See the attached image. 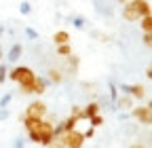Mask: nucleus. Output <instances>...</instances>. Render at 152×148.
<instances>
[{
	"label": "nucleus",
	"instance_id": "1",
	"mask_svg": "<svg viewBox=\"0 0 152 148\" xmlns=\"http://www.w3.org/2000/svg\"><path fill=\"white\" fill-rule=\"evenodd\" d=\"M152 9H150V2L148 0H131V2H125L123 4V19L125 21H140L142 17L150 15Z\"/></svg>",
	"mask_w": 152,
	"mask_h": 148
},
{
	"label": "nucleus",
	"instance_id": "2",
	"mask_svg": "<svg viewBox=\"0 0 152 148\" xmlns=\"http://www.w3.org/2000/svg\"><path fill=\"white\" fill-rule=\"evenodd\" d=\"M55 123L51 121V119H42V123H40V129H38L36 133H28V140L32 142V144H40V146H49L51 144V140L55 138Z\"/></svg>",
	"mask_w": 152,
	"mask_h": 148
},
{
	"label": "nucleus",
	"instance_id": "3",
	"mask_svg": "<svg viewBox=\"0 0 152 148\" xmlns=\"http://www.w3.org/2000/svg\"><path fill=\"white\" fill-rule=\"evenodd\" d=\"M9 78L13 83H17L19 87H26V85H34V78H36V72L28 66H15L11 72H9Z\"/></svg>",
	"mask_w": 152,
	"mask_h": 148
},
{
	"label": "nucleus",
	"instance_id": "4",
	"mask_svg": "<svg viewBox=\"0 0 152 148\" xmlns=\"http://www.w3.org/2000/svg\"><path fill=\"white\" fill-rule=\"evenodd\" d=\"M118 93H125V95L133 97V102H142V100L148 97V91H146V87H144L142 83H133V85L121 83V85H118Z\"/></svg>",
	"mask_w": 152,
	"mask_h": 148
},
{
	"label": "nucleus",
	"instance_id": "5",
	"mask_svg": "<svg viewBox=\"0 0 152 148\" xmlns=\"http://www.w3.org/2000/svg\"><path fill=\"white\" fill-rule=\"evenodd\" d=\"M131 114L140 125H150L152 123V106L150 104H140L131 108Z\"/></svg>",
	"mask_w": 152,
	"mask_h": 148
},
{
	"label": "nucleus",
	"instance_id": "6",
	"mask_svg": "<svg viewBox=\"0 0 152 148\" xmlns=\"http://www.w3.org/2000/svg\"><path fill=\"white\" fill-rule=\"evenodd\" d=\"M47 112H49L47 104H45L42 100H34L32 104H28L23 116H28V119H45V116H47Z\"/></svg>",
	"mask_w": 152,
	"mask_h": 148
},
{
	"label": "nucleus",
	"instance_id": "7",
	"mask_svg": "<svg viewBox=\"0 0 152 148\" xmlns=\"http://www.w3.org/2000/svg\"><path fill=\"white\" fill-rule=\"evenodd\" d=\"M61 138H64L66 148H83V146H85V142H87V140L83 138V131H78V129H74V131L64 133Z\"/></svg>",
	"mask_w": 152,
	"mask_h": 148
},
{
	"label": "nucleus",
	"instance_id": "8",
	"mask_svg": "<svg viewBox=\"0 0 152 148\" xmlns=\"http://www.w3.org/2000/svg\"><path fill=\"white\" fill-rule=\"evenodd\" d=\"M133 106H135V102H133V97H129V95L121 93V95L116 97V102H114L112 110H114V112H127V110H131Z\"/></svg>",
	"mask_w": 152,
	"mask_h": 148
},
{
	"label": "nucleus",
	"instance_id": "9",
	"mask_svg": "<svg viewBox=\"0 0 152 148\" xmlns=\"http://www.w3.org/2000/svg\"><path fill=\"white\" fill-rule=\"evenodd\" d=\"M66 59V64H64V74H76L78 72V66H80V59L76 57V55L72 53V55H68V57H64Z\"/></svg>",
	"mask_w": 152,
	"mask_h": 148
},
{
	"label": "nucleus",
	"instance_id": "10",
	"mask_svg": "<svg viewBox=\"0 0 152 148\" xmlns=\"http://www.w3.org/2000/svg\"><path fill=\"white\" fill-rule=\"evenodd\" d=\"M45 78H47L49 83H53V85H61V83L66 81V74H64L61 68H49V72H47Z\"/></svg>",
	"mask_w": 152,
	"mask_h": 148
},
{
	"label": "nucleus",
	"instance_id": "11",
	"mask_svg": "<svg viewBox=\"0 0 152 148\" xmlns=\"http://www.w3.org/2000/svg\"><path fill=\"white\" fill-rule=\"evenodd\" d=\"M21 55H23L21 42H15V45H11V49H9V53H7V62L15 64V62H19V57H21Z\"/></svg>",
	"mask_w": 152,
	"mask_h": 148
},
{
	"label": "nucleus",
	"instance_id": "12",
	"mask_svg": "<svg viewBox=\"0 0 152 148\" xmlns=\"http://www.w3.org/2000/svg\"><path fill=\"white\" fill-rule=\"evenodd\" d=\"M102 112V108H99V104L97 102H89L87 106H83V116H85V121H89L91 116H95V114H99Z\"/></svg>",
	"mask_w": 152,
	"mask_h": 148
},
{
	"label": "nucleus",
	"instance_id": "13",
	"mask_svg": "<svg viewBox=\"0 0 152 148\" xmlns=\"http://www.w3.org/2000/svg\"><path fill=\"white\" fill-rule=\"evenodd\" d=\"M47 87H49V81L45 76H38V74H36V78H34V93L32 95H42L47 91Z\"/></svg>",
	"mask_w": 152,
	"mask_h": 148
},
{
	"label": "nucleus",
	"instance_id": "14",
	"mask_svg": "<svg viewBox=\"0 0 152 148\" xmlns=\"http://www.w3.org/2000/svg\"><path fill=\"white\" fill-rule=\"evenodd\" d=\"M53 42H55V45H66V42H70V32H68V30H57V32L53 34Z\"/></svg>",
	"mask_w": 152,
	"mask_h": 148
},
{
	"label": "nucleus",
	"instance_id": "15",
	"mask_svg": "<svg viewBox=\"0 0 152 148\" xmlns=\"http://www.w3.org/2000/svg\"><path fill=\"white\" fill-rule=\"evenodd\" d=\"M76 125H78V121H76L74 116H68V119H64V121L59 123V127H61V131H64V133L74 131V129H76Z\"/></svg>",
	"mask_w": 152,
	"mask_h": 148
},
{
	"label": "nucleus",
	"instance_id": "16",
	"mask_svg": "<svg viewBox=\"0 0 152 148\" xmlns=\"http://www.w3.org/2000/svg\"><path fill=\"white\" fill-rule=\"evenodd\" d=\"M70 21H72V26H74L76 30H85V28H87V19H85L83 15H72Z\"/></svg>",
	"mask_w": 152,
	"mask_h": 148
},
{
	"label": "nucleus",
	"instance_id": "17",
	"mask_svg": "<svg viewBox=\"0 0 152 148\" xmlns=\"http://www.w3.org/2000/svg\"><path fill=\"white\" fill-rule=\"evenodd\" d=\"M74 51H72V47H70V42H66V45H57V57H68V55H72Z\"/></svg>",
	"mask_w": 152,
	"mask_h": 148
},
{
	"label": "nucleus",
	"instance_id": "18",
	"mask_svg": "<svg viewBox=\"0 0 152 148\" xmlns=\"http://www.w3.org/2000/svg\"><path fill=\"white\" fill-rule=\"evenodd\" d=\"M108 87H110V91H108V93H110V97H108V100H110V102H112V106H114L116 97L121 95V93H118V85L114 83V81H110V85H108Z\"/></svg>",
	"mask_w": 152,
	"mask_h": 148
},
{
	"label": "nucleus",
	"instance_id": "19",
	"mask_svg": "<svg viewBox=\"0 0 152 148\" xmlns=\"http://www.w3.org/2000/svg\"><path fill=\"white\" fill-rule=\"evenodd\" d=\"M140 28H142V32H144V34L152 30V15H146V17H142V19H140Z\"/></svg>",
	"mask_w": 152,
	"mask_h": 148
},
{
	"label": "nucleus",
	"instance_id": "20",
	"mask_svg": "<svg viewBox=\"0 0 152 148\" xmlns=\"http://www.w3.org/2000/svg\"><path fill=\"white\" fill-rule=\"evenodd\" d=\"M70 116H74L78 123H80V121H85V116H83V106H76V104H74V106H72V110H70Z\"/></svg>",
	"mask_w": 152,
	"mask_h": 148
},
{
	"label": "nucleus",
	"instance_id": "21",
	"mask_svg": "<svg viewBox=\"0 0 152 148\" xmlns=\"http://www.w3.org/2000/svg\"><path fill=\"white\" fill-rule=\"evenodd\" d=\"M89 123H91V127H93V129H97V127H102L106 121H104V116H102V112H99V114L91 116V119H89Z\"/></svg>",
	"mask_w": 152,
	"mask_h": 148
},
{
	"label": "nucleus",
	"instance_id": "22",
	"mask_svg": "<svg viewBox=\"0 0 152 148\" xmlns=\"http://www.w3.org/2000/svg\"><path fill=\"white\" fill-rule=\"evenodd\" d=\"M23 34L28 36L30 40H38V38H40V34H38L34 28H30V26H26V28H23Z\"/></svg>",
	"mask_w": 152,
	"mask_h": 148
},
{
	"label": "nucleus",
	"instance_id": "23",
	"mask_svg": "<svg viewBox=\"0 0 152 148\" xmlns=\"http://www.w3.org/2000/svg\"><path fill=\"white\" fill-rule=\"evenodd\" d=\"M11 100H13V93H11V91H7V93H2V95H0V108H9Z\"/></svg>",
	"mask_w": 152,
	"mask_h": 148
},
{
	"label": "nucleus",
	"instance_id": "24",
	"mask_svg": "<svg viewBox=\"0 0 152 148\" xmlns=\"http://www.w3.org/2000/svg\"><path fill=\"white\" fill-rule=\"evenodd\" d=\"M47 148H66V144H64V138H61V136H55Z\"/></svg>",
	"mask_w": 152,
	"mask_h": 148
},
{
	"label": "nucleus",
	"instance_id": "25",
	"mask_svg": "<svg viewBox=\"0 0 152 148\" xmlns=\"http://www.w3.org/2000/svg\"><path fill=\"white\" fill-rule=\"evenodd\" d=\"M19 13H21V15H30L32 13V4L28 2V0H21V4H19Z\"/></svg>",
	"mask_w": 152,
	"mask_h": 148
},
{
	"label": "nucleus",
	"instance_id": "26",
	"mask_svg": "<svg viewBox=\"0 0 152 148\" xmlns=\"http://www.w3.org/2000/svg\"><path fill=\"white\" fill-rule=\"evenodd\" d=\"M7 64H2V62H0V85H4L7 83Z\"/></svg>",
	"mask_w": 152,
	"mask_h": 148
},
{
	"label": "nucleus",
	"instance_id": "27",
	"mask_svg": "<svg viewBox=\"0 0 152 148\" xmlns=\"http://www.w3.org/2000/svg\"><path fill=\"white\" fill-rule=\"evenodd\" d=\"M26 144H28V140H26V138H21V136L13 140V148H26Z\"/></svg>",
	"mask_w": 152,
	"mask_h": 148
},
{
	"label": "nucleus",
	"instance_id": "28",
	"mask_svg": "<svg viewBox=\"0 0 152 148\" xmlns=\"http://www.w3.org/2000/svg\"><path fill=\"white\" fill-rule=\"evenodd\" d=\"M83 138H85V140H93V138H95V129H93L91 125L87 127V131H83Z\"/></svg>",
	"mask_w": 152,
	"mask_h": 148
},
{
	"label": "nucleus",
	"instance_id": "29",
	"mask_svg": "<svg viewBox=\"0 0 152 148\" xmlns=\"http://www.w3.org/2000/svg\"><path fill=\"white\" fill-rule=\"evenodd\" d=\"M11 116V112H9V108H0V123H2V121H7Z\"/></svg>",
	"mask_w": 152,
	"mask_h": 148
},
{
	"label": "nucleus",
	"instance_id": "30",
	"mask_svg": "<svg viewBox=\"0 0 152 148\" xmlns=\"http://www.w3.org/2000/svg\"><path fill=\"white\" fill-rule=\"evenodd\" d=\"M144 45H146V47H150V45H152V34H150V32H146V34H144Z\"/></svg>",
	"mask_w": 152,
	"mask_h": 148
},
{
	"label": "nucleus",
	"instance_id": "31",
	"mask_svg": "<svg viewBox=\"0 0 152 148\" xmlns=\"http://www.w3.org/2000/svg\"><path fill=\"white\" fill-rule=\"evenodd\" d=\"M146 78H152V68H150V66L146 68Z\"/></svg>",
	"mask_w": 152,
	"mask_h": 148
},
{
	"label": "nucleus",
	"instance_id": "32",
	"mask_svg": "<svg viewBox=\"0 0 152 148\" xmlns=\"http://www.w3.org/2000/svg\"><path fill=\"white\" fill-rule=\"evenodd\" d=\"M129 148H146V146H144V144H140V142H137V144H131V146H129Z\"/></svg>",
	"mask_w": 152,
	"mask_h": 148
},
{
	"label": "nucleus",
	"instance_id": "33",
	"mask_svg": "<svg viewBox=\"0 0 152 148\" xmlns=\"http://www.w3.org/2000/svg\"><path fill=\"white\" fill-rule=\"evenodd\" d=\"M118 2H121V4H125V2H131V0H118Z\"/></svg>",
	"mask_w": 152,
	"mask_h": 148
},
{
	"label": "nucleus",
	"instance_id": "34",
	"mask_svg": "<svg viewBox=\"0 0 152 148\" xmlns=\"http://www.w3.org/2000/svg\"><path fill=\"white\" fill-rule=\"evenodd\" d=\"M0 62H2V51H0Z\"/></svg>",
	"mask_w": 152,
	"mask_h": 148
}]
</instances>
